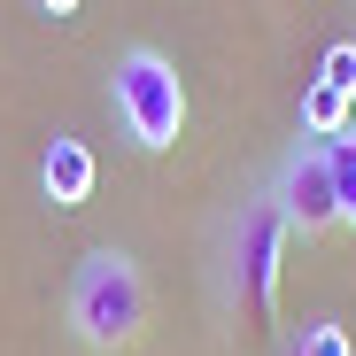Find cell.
I'll return each instance as SVG.
<instances>
[{
  "mask_svg": "<svg viewBox=\"0 0 356 356\" xmlns=\"http://www.w3.org/2000/svg\"><path fill=\"white\" fill-rule=\"evenodd\" d=\"M286 217L271 194L241 202V217L225 225V318L241 341H271L279 333V271H286Z\"/></svg>",
  "mask_w": 356,
  "mask_h": 356,
  "instance_id": "cell-1",
  "label": "cell"
},
{
  "mask_svg": "<svg viewBox=\"0 0 356 356\" xmlns=\"http://www.w3.org/2000/svg\"><path fill=\"white\" fill-rule=\"evenodd\" d=\"M63 318H70V333L93 356H124L147 333V279H140V264L124 248H86L78 271H70V294H63Z\"/></svg>",
  "mask_w": 356,
  "mask_h": 356,
  "instance_id": "cell-2",
  "label": "cell"
},
{
  "mask_svg": "<svg viewBox=\"0 0 356 356\" xmlns=\"http://www.w3.org/2000/svg\"><path fill=\"white\" fill-rule=\"evenodd\" d=\"M108 108L116 124H124V140L140 155H170L178 132H186V86H178L170 54L163 47H124L108 70Z\"/></svg>",
  "mask_w": 356,
  "mask_h": 356,
  "instance_id": "cell-3",
  "label": "cell"
},
{
  "mask_svg": "<svg viewBox=\"0 0 356 356\" xmlns=\"http://www.w3.org/2000/svg\"><path fill=\"white\" fill-rule=\"evenodd\" d=\"M286 217V232H341V202H333V170H325V147L318 140H294L271 170V186H264Z\"/></svg>",
  "mask_w": 356,
  "mask_h": 356,
  "instance_id": "cell-4",
  "label": "cell"
},
{
  "mask_svg": "<svg viewBox=\"0 0 356 356\" xmlns=\"http://www.w3.org/2000/svg\"><path fill=\"white\" fill-rule=\"evenodd\" d=\"M39 178H47L54 202H86V186H93V155H86L78 140H54L47 163H39Z\"/></svg>",
  "mask_w": 356,
  "mask_h": 356,
  "instance_id": "cell-5",
  "label": "cell"
},
{
  "mask_svg": "<svg viewBox=\"0 0 356 356\" xmlns=\"http://www.w3.org/2000/svg\"><path fill=\"white\" fill-rule=\"evenodd\" d=\"M318 147H325V170H333L341 225H356V132H333V140H318Z\"/></svg>",
  "mask_w": 356,
  "mask_h": 356,
  "instance_id": "cell-6",
  "label": "cell"
},
{
  "mask_svg": "<svg viewBox=\"0 0 356 356\" xmlns=\"http://www.w3.org/2000/svg\"><path fill=\"white\" fill-rule=\"evenodd\" d=\"M286 356H356V348H348V333H341L333 318H310V325H302V341H294Z\"/></svg>",
  "mask_w": 356,
  "mask_h": 356,
  "instance_id": "cell-7",
  "label": "cell"
},
{
  "mask_svg": "<svg viewBox=\"0 0 356 356\" xmlns=\"http://www.w3.org/2000/svg\"><path fill=\"white\" fill-rule=\"evenodd\" d=\"M39 8H54V16H70V8H78V0H39Z\"/></svg>",
  "mask_w": 356,
  "mask_h": 356,
  "instance_id": "cell-8",
  "label": "cell"
}]
</instances>
